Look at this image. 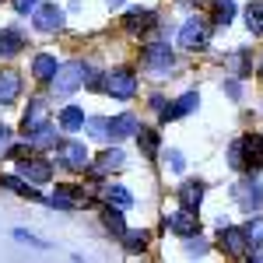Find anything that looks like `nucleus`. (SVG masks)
<instances>
[{
  "label": "nucleus",
  "mask_w": 263,
  "mask_h": 263,
  "mask_svg": "<svg viewBox=\"0 0 263 263\" xmlns=\"http://www.w3.org/2000/svg\"><path fill=\"white\" fill-rule=\"evenodd\" d=\"M141 67L151 78H168V74L176 70V57H172V49H168L165 42H151L141 53Z\"/></svg>",
  "instance_id": "f257e3e1"
},
{
  "label": "nucleus",
  "mask_w": 263,
  "mask_h": 263,
  "mask_svg": "<svg viewBox=\"0 0 263 263\" xmlns=\"http://www.w3.org/2000/svg\"><path fill=\"white\" fill-rule=\"evenodd\" d=\"M228 162L235 165V168H242V165H263V137L260 134H246L242 141H235L228 147Z\"/></svg>",
  "instance_id": "f03ea898"
},
{
  "label": "nucleus",
  "mask_w": 263,
  "mask_h": 263,
  "mask_svg": "<svg viewBox=\"0 0 263 263\" xmlns=\"http://www.w3.org/2000/svg\"><path fill=\"white\" fill-rule=\"evenodd\" d=\"M84 84V63H63L60 70H57V78H53V91L60 95V99H70L78 88Z\"/></svg>",
  "instance_id": "7ed1b4c3"
},
{
  "label": "nucleus",
  "mask_w": 263,
  "mask_h": 263,
  "mask_svg": "<svg viewBox=\"0 0 263 263\" xmlns=\"http://www.w3.org/2000/svg\"><path fill=\"white\" fill-rule=\"evenodd\" d=\"M207 42H211V25L203 18H186V25L179 28V46L182 49H207Z\"/></svg>",
  "instance_id": "20e7f679"
},
{
  "label": "nucleus",
  "mask_w": 263,
  "mask_h": 263,
  "mask_svg": "<svg viewBox=\"0 0 263 263\" xmlns=\"http://www.w3.org/2000/svg\"><path fill=\"white\" fill-rule=\"evenodd\" d=\"M105 91H109L116 102L134 99V95H137V74H134V70H126V67L112 70V74H105Z\"/></svg>",
  "instance_id": "39448f33"
},
{
  "label": "nucleus",
  "mask_w": 263,
  "mask_h": 263,
  "mask_svg": "<svg viewBox=\"0 0 263 263\" xmlns=\"http://www.w3.org/2000/svg\"><path fill=\"white\" fill-rule=\"evenodd\" d=\"M232 197L239 200V207H242L246 214H256L263 207V186H260V179H242V182H235L232 186Z\"/></svg>",
  "instance_id": "423d86ee"
},
{
  "label": "nucleus",
  "mask_w": 263,
  "mask_h": 263,
  "mask_svg": "<svg viewBox=\"0 0 263 263\" xmlns=\"http://www.w3.org/2000/svg\"><path fill=\"white\" fill-rule=\"evenodd\" d=\"M57 158H60L63 168H70V172H84L88 165H91V155H88V147L81 141H63L57 147Z\"/></svg>",
  "instance_id": "0eeeda50"
},
{
  "label": "nucleus",
  "mask_w": 263,
  "mask_h": 263,
  "mask_svg": "<svg viewBox=\"0 0 263 263\" xmlns=\"http://www.w3.org/2000/svg\"><path fill=\"white\" fill-rule=\"evenodd\" d=\"M42 126H49V102L32 99L28 109H25V116H21V130H25V137H32V134H39Z\"/></svg>",
  "instance_id": "6e6552de"
},
{
  "label": "nucleus",
  "mask_w": 263,
  "mask_h": 263,
  "mask_svg": "<svg viewBox=\"0 0 263 263\" xmlns=\"http://www.w3.org/2000/svg\"><path fill=\"white\" fill-rule=\"evenodd\" d=\"M18 179H25L28 186H46V182L53 179V165L46 162V158H25L18 165Z\"/></svg>",
  "instance_id": "1a4fd4ad"
},
{
  "label": "nucleus",
  "mask_w": 263,
  "mask_h": 263,
  "mask_svg": "<svg viewBox=\"0 0 263 263\" xmlns=\"http://www.w3.org/2000/svg\"><path fill=\"white\" fill-rule=\"evenodd\" d=\"M165 224H168V232H176V235H197V228H200V218H197V211H172V214H165Z\"/></svg>",
  "instance_id": "9d476101"
},
{
  "label": "nucleus",
  "mask_w": 263,
  "mask_h": 263,
  "mask_svg": "<svg viewBox=\"0 0 263 263\" xmlns=\"http://www.w3.org/2000/svg\"><path fill=\"white\" fill-rule=\"evenodd\" d=\"M32 25L39 28V32H60L63 28V7H57V4H42L39 11L32 14Z\"/></svg>",
  "instance_id": "9b49d317"
},
{
  "label": "nucleus",
  "mask_w": 263,
  "mask_h": 263,
  "mask_svg": "<svg viewBox=\"0 0 263 263\" xmlns=\"http://www.w3.org/2000/svg\"><path fill=\"white\" fill-rule=\"evenodd\" d=\"M221 249L228 253V256H242L246 249H249V239H246L242 228H221Z\"/></svg>",
  "instance_id": "f8f14e48"
},
{
  "label": "nucleus",
  "mask_w": 263,
  "mask_h": 263,
  "mask_svg": "<svg viewBox=\"0 0 263 263\" xmlns=\"http://www.w3.org/2000/svg\"><path fill=\"white\" fill-rule=\"evenodd\" d=\"M21 95V74L18 70H0V105H11Z\"/></svg>",
  "instance_id": "ddd939ff"
},
{
  "label": "nucleus",
  "mask_w": 263,
  "mask_h": 263,
  "mask_svg": "<svg viewBox=\"0 0 263 263\" xmlns=\"http://www.w3.org/2000/svg\"><path fill=\"white\" fill-rule=\"evenodd\" d=\"M102 197H105V203H109V207H116V211H126V207L134 203L130 190H126V186H120V182H105V186H102Z\"/></svg>",
  "instance_id": "4468645a"
},
{
  "label": "nucleus",
  "mask_w": 263,
  "mask_h": 263,
  "mask_svg": "<svg viewBox=\"0 0 263 263\" xmlns=\"http://www.w3.org/2000/svg\"><path fill=\"white\" fill-rule=\"evenodd\" d=\"M57 70H60V63H57V57H49V53H39V57L32 60V78H35V81H53Z\"/></svg>",
  "instance_id": "2eb2a0df"
},
{
  "label": "nucleus",
  "mask_w": 263,
  "mask_h": 263,
  "mask_svg": "<svg viewBox=\"0 0 263 263\" xmlns=\"http://www.w3.org/2000/svg\"><path fill=\"white\" fill-rule=\"evenodd\" d=\"M197 105H200V95H197V91H186L182 99H176V105H168V109L162 112V120H179V116H186V112H193Z\"/></svg>",
  "instance_id": "dca6fc26"
},
{
  "label": "nucleus",
  "mask_w": 263,
  "mask_h": 263,
  "mask_svg": "<svg viewBox=\"0 0 263 263\" xmlns=\"http://www.w3.org/2000/svg\"><path fill=\"white\" fill-rule=\"evenodd\" d=\"M176 197H179V203L186 211H197L203 200V182H182L179 190H176Z\"/></svg>",
  "instance_id": "f3484780"
},
{
  "label": "nucleus",
  "mask_w": 263,
  "mask_h": 263,
  "mask_svg": "<svg viewBox=\"0 0 263 263\" xmlns=\"http://www.w3.org/2000/svg\"><path fill=\"white\" fill-rule=\"evenodd\" d=\"M21 46H25V35L18 28H0V57H14L21 53Z\"/></svg>",
  "instance_id": "a211bd4d"
},
{
  "label": "nucleus",
  "mask_w": 263,
  "mask_h": 263,
  "mask_svg": "<svg viewBox=\"0 0 263 263\" xmlns=\"http://www.w3.org/2000/svg\"><path fill=\"white\" fill-rule=\"evenodd\" d=\"M151 25H155V11H147V7L126 11V28H130V32H147Z\"/></svg>",
  "instance_id": "6ab92c4d"
},
{
  "label": "nucleus",
  "mask_w": 263,
  "mask_h": 263,
  "mask_svg": "<svg viewBox=\"0 0 263 263\" xmlns=\"http://www.w3.org/2000/svg\"><path fill=\"white\" fill-rule=\"evenodd\" d=\"M84 109L81 105H67L60 109V130H84Z\"/></svg>",
  "instance_id": "aec40b11"
},
{
  "label": "nucleus",
  "mask_w": 263,
  "mask_h": 263,
  "mask_svg": "<svg viewBox=\"0 0 263 263\" xmlns=\"http://www.w3.org/2000/svg\"><path fill=\"white\" fill-rule=\"evenodd\" d=\"M134 130H137V116H130V112L109 120V137H130Z\"/></svg>",
  "instance_id": "412c9836"
},
{
  "label": "nucleus",
  "mask_w": 263,
  "mask_h": 263,
  "mask_svg": "<svg viewBox=\"0 0 263 263\" xmlns=\"http://www.w3.org/2000/svg\"><path fill=\"white\" fill-rule=\"evenodd\" d=\"M81 200V193L74 190V186H57V193H53V203L60 207V211H74Z\"/></svg>",
  "instance_id": "4be33fe9"
},
{
  "label": "nucleus",
  "mask_w": 263,
  "mask_h": 263,
  "mask_svg": "<svg viewBox=\"0 0 263 263\" xmlns=\"http://www.w3.org/2000/svg\"><path fill=\"white\" fill-rule=\"evenodd\" d=\"M123 165H126V155H123L120 147L102 151V158H99V168H102V172H112V168H123Z\"/></svg>",
  "instance_id": "5701e85b"
},
{
  "label": "nucleus",
  "mask_w": 263,
  "mask_h": 263,
  "mask_svg": "<svg viewBox=\"0 0 263 263\" xmlns=\"http://www.w3.org/2000/svg\"><path fill=\"white\" fill-rule=\"evenodd\" d=\"M246 21H249V32H253V35H263V0H253V4H249Z\"/></svg>",
  "instance_id": "b1692460"
},
{
  "label": "nucleus",
  "mask_w": 263,
  "mask_h": 263,
  "mask_svg": "<svg viewBox=\"0 0 263 263\" xmlns=\"http://www.w3.org/2000/svg\"><path fill=\"white\" fill-rule=\"evenodd\" d=\"M57 144V126L49 123V126H42L39 134H32L28 137V147H53Z\"/></svg>",
  "instance_id": "393cba45"
},
{
  "label": "nucleus",
  "mask_w": 263,
  "mask_h": 263,
  "mask_svg": "<svg viewBox=\"0 0 263 263\" xmlns=\"http://www.w3.org/2000/svg\"><path fill=\"white\" fill-rule=\"evenodd\" d=\"M0 186H4V190H14V193H21V197H39V193H35L25 179H18V176H0Z\"/></svg>",
  "instance_id": "a878e982"
},
{
  "label": "nucleus",
  "mask_w": 263,
  "mask_h": 263,
  "mask_svg": "<svg viewBox=\"0 0 263 263\" xmlns=\"http://www.w3.org/2000/svg\"><path fill=\"white\" fill-rule=\"evenodd\" d=\"M232 18H235V0H214V21L228 25Z\"/></svg>",
  "instance_id": "bb28decb"
},
{
  "label": "nucleus",
  "mask_w": 263,
  "mask_h": 263,
  "mask_svg": "<svg viewBox=\"0 0 263 263\" xmlns=\"http://www.w3.org/2000/svg\"><path fill=\"white\" fill-rule=\"evenodd\" d=\"M102 221H105V228H109V232H116V235H126V224H123V214L116 211V207H109V211L102 214Z\"/></svg>",
  "instance_id": "cd10ccee"
},
{
  "label": "nucleus",
  "mask_w": 263,
  "mask_h": 263,
  "mask_svg": "<svg viewBox=\"0 0 263 263\" xmlns=\"http://www.w3.org/2000/svg\"><path fill=\"white\" fill-rule=\"evenodd\" d=\"M137 144H141L144 155H155V151H158V134H155V130H141V134H137Z\"/></svg>",
  "instance_id": "c85d7f7f"
},
{
  "label": "nucleus",
  "mask_w": 263,
  "mask_h": 263,
  "mask_svg": "<svg viewBox=\"0 0 263 263\" xmlns=\"http://www.w3.org/2000/svg\"><path fill=\"white\" fill-rule=\"evenodd\" d=\"M228 67H232V74H239V78H246L249 74V53H235V57H228Z\"/></svg>",
  "instance_id": "c756f323"
},
{
  "label": "nucleus",
  "mask_w": 263,
  "mask_h": 263,
  "mask_svg": "<svg viewBox=\"0 0 263 263\" xmlns=\"http://www.w3.org/2000/svg\"><path fill=\"white\" fill-rule=\"evenodd\" d=\"M242 232H246V239H249V246H260L263 242V218H253Z\"/></svg>",
  "instance_id": "7c9ffc66"
},
{
  "label": "nucleus",
  "mask_w": 263,
  "mask_h": 263,
  "mask_svg": "<svg viewBox=\"0 0 263 263\" xmlns=\"http://www.w3.org/2000/svg\"><path fill=\"white\" fill-rule=\"evenodd\" d=\"M123 239H126V249H130V253H141V249H147V232H126Z\"/></svg>",
  "instance_id": "2f4dec72"
},
{
  "label": "nucleus",
  "mask_w": 263,
  "mask_h": 263,
  "mask_svg": "<svg viewBox=\"0 0 263 263\" xmlns=\"http://www.w3.org/2000/svg\"><path fill=\"white\" fill-rule=\"evenodd\" d=\"M84 126H88L91 137H109V120H88Z\"/></svg>",
  "instance_id": "473e14b6"
},
{
  "label": "nucleus",
  "mask_w": 263,
  "mask_h": 263,
  "mask_svg": "<svg viewBox=\"0 0 263 263\" xmlns=\"http://www.w3.org/2000/svg\"><path fill=\"white\" fill-rule=\"evenodd\" d=\"M14 239H21L25 246H35V249H46V246H49V242H42L39 235H32V232H25V228H18V232H14Z\"/></svg>",
  "instance_id": "72a5a7b5"
},
{
  "label": "nucleus",
  "mask_w": 263,
  "mask_h": 263,
  "mask_svg": "<svg viewBox=\"0 0 263 263\" xmlns=\"http://www.w3.org/2000/svg\"><path fill=\"white\" fill-rule=\"evenodd\" d=\"M11 4H14L18 14H35L39 11V0H11Z\"/></svg>",
  "instance_id": "f704fd0d"
},
{
  "label": "nucleus",
  "mask_w": 263,
  "mask_h": 263,
  "mask_svg": "<svg viewBox=\"0 0 263 263\" xmlns=\"http://www.w3.org/2000/svg\"><path fill=\"white\" fill-rule=\"evenodd\" d=\"M186 253H190V256H203V253H207V242H203V239H193V242L186 246Z\"/></svg>",
  "instance_id": "c9c22d12"
},
{
  "label": "nucleus",
  "mask_w": 263,
  "mask_h": 263,
  "mask_svg": "<svg viewBox=\"0 0 263 263\" xmlns=\"http://www.w3.org/2000/svg\"><path fill=\"white\" fill-rule=\"evenodd\" d=\"M168 165H172L176 172H182V165H186V162H182V155H179V151H176V147L168 151Z\"/></svg>",
  "instance_id": "e433bc0d"
},
{
  "label": "nucleus",
  "mask_w": 263,
  "mask_h": 263,
  "mask_svg": "<svg viewBox=\"0 0 263 263\" xmlns=\"http://www.w3.org/2000/svg\"><path fill=\"white\" fill-rule=\"evenodd\" d=\"M7 147H11V130L0 123V151H7Z\"/></svg>",
  "instance_id": "4c0bfd02"
},
{
  "label": "nucleus",
  "mask_w": 263,
  "mask_h": 263,
  "mask_svg": "<svg viewBox=\"0 0 263 263\" xmlns=\"http://www.w3.org/2000/svg\"><path fill=\"white\" fill-rule=\"evenodd\" d=\"M224 91H228L232 99H239V91H242V88H239V81H228V84H224Z\"/></svg>",
  "instance_id": "58836bf2"
},
{
  "label": "nucleus",
  "mask_w": 263,
  "mask_h": 263,
  "mask_svg": "<svg viewBox=\"0 0 263 263\" xmlns=\"http://www.w3.org/2000/svg\"><path fill=\"white\" fill-rule=\"evenodd\" d=\"M105 4H109V7H120V4H126V0H105Z\"/></svg>",
  "instance_id": "ea45409f"
},
{
  "label": "nucleus",
  "mask_w": 263,
  "mask_h": 263,
  "mask_svg": "<svg viewBox=\"0 0 263 263\" xmlns=\"http://www.w3.org/2000/svg\"><path fill=\"white\" fill-rule=\"evenodd\" d=\"M249 263H263V256H253V260H249Z\"/></svg>",
  "instance_id": "a19ab883"
},
{
  "label": "nucleus",
  "mask_w": 263,
  "mask_h": 263,
  "mask_svg": "<svg viewBox=\"0 0 263 263\" xmlns=\"http://www.w3.org/2000/svg\"><path fill=\"white\" fill-rule=\"evenodd\" d=\"M182 4H193V0H182ZM197 4H200V0H197Z\"/></svg>",
  "instance_id": "79ce46f5"
}]
</instances>
